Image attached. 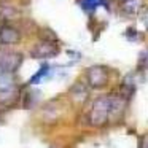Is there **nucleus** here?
I'll list each match as a JSON object with an SVG mask.
<instances>
[{"label": "nucleus", "instance_id": "obj_11", "mask_svg": "<svg viewBox=\"0 0 148 148\" xmlns=\"http://www.w3.org/2000/svg\"><path fill=\"white\" fill-rule=\"evenodd\" d=\"M142 23H143L145 29L148 30V11H145V13H143V16H142Z\"/></svg>", "mask_w": 148, "mask_h": 148}, {"label": "nucleus", "instance_id": "obj_7", "mask_svg": "<svg viewBox=\"0 0 148 148\" xmlns=\"http://www.w3.org/2000/svg\"><path fill=\"white\" fill-rule=\"evenodd\" d=\"M14 88L13 73L0 69V94H10Z\"/></svg>", "mask_w": 148, "mask_h": 148}, {"label": "nucleus", "instance_id": "obj_8", "mask_svg": "<svg viewBox=\"0 0 148 148\" xmlns=\"http://www.w3.org/2000/svg\"><path fill=\"white\" fill-rule=\"evenodd\" d=\"M102 5H105V0H81V7H83V10L88 11V13L94 11L96 8L102 7Z\"/></svg>", "mask_w": 148, "mask_h": 148}, {"label": "nucleus", "instance_id": "obj_3", "mask_svg": "<svg viewBox=\"0 0 148 148\" xmlns=\"http://www.w3.org/2000/svg\"><path fill=\"white\" fill-rule=\"evenodd\" d=\"M59 54V48L54 42H49V40H43V42L37 43L35 46L30 51V56L35 59H49L54 58V56Z\"/></svg>", "mask_w": 148, "mask_h": 148}, {"label": "nucleus", "instance_id": "obj_2", "mask_svg": "<svg viewBox=\"0 0 148 148\" xmlns=\"http://www.w3.org/2000/svg\"><path fill=\"white\" fill-rule=\"evenodd\" d=\"M86 80L92 89H102L108 83V70L105 65H91L86 70Z\"/></svg>", "mask_w": 148, "mask_h": 148}, {"label": "nucleus", "instance_id": "obj_9", "mask_svg": "<svg viewBox=\"0 0 148 148\" xmlns=\"http://www.w3.org/2000/svg\"><path fill=\"white\" fill-rule=\"evenodd\" d=\"M48 70H49V67H48V65L45 64V65H43V67L40 69L38 72H37V75H35V77L32 78V83H37V81H38L40 78H43V77H45L46 73H48Z\"/></svg>", "mask_w": 148, "mask_h": 148}, {"label": "nucleus", "instance_id": "obj_4", "mask_svg": "<svg viewBox=\"0 0 148 148\" xmlns=\"http://www.w3.org/2000/svg\"><path fill=\"white\" fill-rule=\"evenodd\" d=\"M23 62V54L19 53H11V51H0V69L14 73L19 69Z\"/></svg>", "mask_w": 148, "mask_h": 148}, {"label": "nucleus", "instance_id": "obj_5", "mask_svg": "<svg viewBox=\"0 0 148 148\" xmlns=\"http://www.w3.org/2000/svg\"><path fill=\"white\" fill-rule=\"evenodd\" d=\"M19 40H21V34L16 27L10 26V24H3L0 27V46L16 45Z\"/></svg>", "mask_w": 148, "mask_h": 148}, {"label": "nucleus", "instance_id": "obj_10", "mask_svg": "<svg viewBox=\"0 0 148 148\" xmlns=\"http://www.w3.org/2000/svg\"><path fill=\"white\" fill-rule=\"evenodd\" d=\"M142 65H145V67L148 69V49L142 54Z\"/></svg>", "mask_w": 148, "mask_h": 148}, {"label": "nucleus", "instance_id": "obj_6", "mask_svg": "<svg viewBox=\"0 0 148 148\" xmlns=\"http://www.w3.org/2000/svg\"><path fill=\"white\" fill-rule=\"evenodd\" d=\"M145 7L143 0H121L119 2V8L126 16H137Z\"/></svg>", "mask_w": 148, "mask_h": 148}, {"label": "nucleus", "instance_id": "obj_12", "mask_svg": "<svg viewBox=\"0 0 148 148\" xmlns=\"http://www.w3.org/2000/svg\"><path fill=\"white\" fill-rule=\"evenodd\" d=\"M142 147H147L148 148V134L143 135V138H142Z\"/></svg>", "mask_w": 148, "mask_h": 148}, {"label": "nucleus", "instance_id": "obj_1", "mask_svg": "<svg viewBox=\"0 0 148 148\" xmlns=\"http://www.w3.org/2000/svg\"><path fill=\"white\" fill-rule=\"evenodd\" d=\"M123 112V99L116 96H102L94 100L91 112L88 115V121L94 127H102L108 123L115 113Z\"/></svg>", "mask_w": 148, "mask_h": 148}]
</instances>
